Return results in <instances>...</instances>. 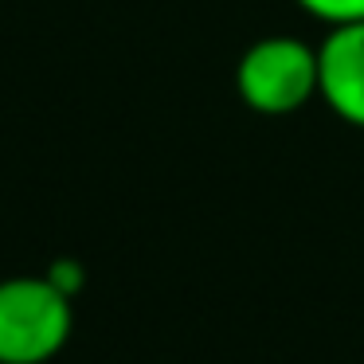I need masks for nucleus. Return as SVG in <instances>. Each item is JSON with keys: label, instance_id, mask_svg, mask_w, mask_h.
I'll use <instances>...</instances> for the list:
<instances>
[{"label": "nucleus", "instance_id": "1", "mask_svg": "<svg viewBox=\"0 0 364 364\" xmlns=\"http://www.w3.org/2000/svg\"><path fill=\"white\" fill-rule=\"evenodd\" d=\"M75 333V301L48 274L0 278V364H51Z\"/></svg>", "mask_w": 364, "mask_h": 364}, {"label": "nucleus", "instance_id": "2", "mask_svg": "<svg viewBox=\"0 0 364 364\" xmlns=\"http://www.w3.org/2000/svg\"><path fill=\"white\" fill-rule=\"evenodd\" d=\"M317 48L286 32L255 40L235 63L239 102L262 118L298 114L317 98Z\"/></svg>", "mask_w": 364, "mask_h": 364}, {"label": "nucleus", "instance_id": "3", "mask_svg": "<svg viewBox=\"0 0 364 364\" xmlns=\"http://www.w3.org/2000/svg\"><path fill=\"white\" fill-rule=\"evenodd\" d=\"M317 98L345 126L364 129V20L329 28L317 43Z\"/></svg>", "mask_w": 364, "mask_h": 364}, {"label": "nucleus", "instance_id": "4", "mask_svg": "<svg viewBox=\"0 0 364 364\" xmlns=\"http://www.w3.org/2000/svg\"><path fill=\"white\" fill-rule=\"evenodd\" d=\"M301 12H309L314 20L329 28H341V24H360L364 20V0H294Z\"/></svg>", "mask_w": 364, "mask_h": 364}, {"label": "nucleus", "instance_id": "5", "mask_svg": "<svg viewBox=\"0 0 364 364\" xmlns=\"http://www.w3.org/2000/svg\"><path fill=\"white\" fill-rule=\"evenodd\" d=\"M43 274H48V282L55 286L59 294H67L71 301L87 290V267H82L79 259H55L48 270H43Z\"/></svg>", "mask_w": 364, "mask_h": 364}]
</instances>
